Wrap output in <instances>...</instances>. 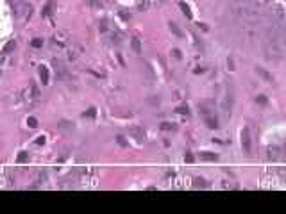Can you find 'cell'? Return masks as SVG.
I'll return each mask as SVG.
<instances>
[{
    "label": "cell",
    "instance_id": "1",
    "mask_svg": "<svg viewBox=\"0 0 286 214\" xmlns=\"http://www.w3.org/2000/svg\"><path fill=\"white\" fill-rule=\"evenodd\" d=\"M232 11H234L240 18H245V20H254V18L261 16V11H259L258 5L250 7V5H245V4H240L236 7H232Z\"/></svg>",
    "mask_w": 286,
    "mask_h": 214
},
{
    "label": "cell",
    "instance_id": "2",
    "mask_svg": "<svg viewBox=\"0 0 286 214\" xmlns=\"http://www.w3.org/2000/svg\"><path fill=\"white\" fill-rule=\"evenodd\" d=\"M265 55H267L268 59H279L283 55V46L279 45V41H275V39H268L267 38V41H265Z\"/></svg>",
    "mask_w": 286,
    "mask_h": 214
},
{
    "label": "cell",
    "instance_id": "3",
    "mask_svg": "<svg viewBox=\"0 0 286 214\" xmlns=\"http://www.w3.org/2000/svg\"><path fill=\"white\" fill-rule=\"evenodd\" d=\"M270 23H277V25H284L286 27V13H284V7L281 4H272L270 5Z\"/></svg>",
    "mask_w": 286,
    "mask_h": 214
},
{
    "label": "cell",
    "instance_id": "4",
    "mask_svg": "<svg viewBox=\"0 0 286 214\" xmlns=\"http://www.w3.org/2000/svg\"><path fill=\"white\" fill-rule=\"evenodd\" d=\"M52 46L54 48H66L68 45H70V36H68V32L66 30H57V32L52 36Z\"/></svg>",
    "mask_w": 286,
    "mask_h": 214
},
{
    "label": "cell",
    "instance_id": "5",
    "mask_svg": "<svg viewBox=\"0 0 286 214\" xmlns=\"http://www.w3.org/2000/svg\"><path fill=\"white\" fill-rule=\"evenodd\" d=\"M66 54H68V59H70V61H75V59L82 54V45H79V43L68 45V46H66Z\"/></svg>",
    "mask_w": 286,
    "mask_h": 214
},
{
    "label": "cell",
    "instance_id": "6",
    "mask_svg": "<svg viewBox=\"0 0 286 214\" xmlns=\"http://www.w3.org/2000/svg\"><path fill=\"white\" fill-rule=\"evenodd\" d=\"M241 148L243 152H250V132L247 127L241 130Z\"/></svg>",
    "mask_w": 286,
    "mask_h": 214
},
{
    "label": "cell",
    "instance_id": "7",
    "mask_svg": "<svg viewBox=\"0 0 286 214\" xmlns=\"http://www.w3.org/2000/svg\"><path fill=\"white\" fill-rule=\"evenodd\" d=\"M54 68H56V73H57V79L61 80H66V70H65V64L61 63V61H54Z\"/></svg>",
    "mask_w": 286,
    "mask_h": 214
},
{
    "label": "cell",
    "instance_id": "8",
    "mask_svg": "<svg viewBox=\"0 0 286 214\" xmlns=\"http://www.w3.org/2000/svg\"><path fill=\"white\" fill-rule=\"evenodd\" d=\"M54 5H56V0H48V2L45 4V7H43V11H41V14H43V16H50L52 11H54Z\"/></svg>",
    "mask_w": 286,
    "mask_h": 214
},
{
    "label": "cell",
    "instance_id": "9",
    "mask_svg": "<svg viewBox=\"0 0 286 214\" xmlns=\"http://www.w3.org/2000/svg\"><path fill=\"white\" fill-rule=\"evenodd\" d=\"M281 152H283V150H279L277 146H270V148H268V157H270L272 161H277V159L281 157Z\"/></svg>",
    "mask_w": 286,
    "mask_h": 214
},
{
    "label": "cell",
    "instance_id": "10",
    "mask_svg": "<svg viewBox=\"0 0 286 214\" xmlns=\"http://www.w3.org/2000/svg\"><path fill=\"white\" fill-rule=\"evenodd\" d=\"M206 125L209 127V129H218V120H216V116H206Z\"/></svg>",
    "mask_w": 286,
    "mask_h": 214
},
{
    "label": "cell",
    "instance_id": "11",
    "mask_svg": "<svg viewBox=\"0 0 286 214\" xmlns=\"http://www.w3.org/2000/svg\"><path fill=\"white\" fill-rule=\"evenodd\" d=\"M131 46H132V50H134V54H140L141 52V41L138 38H132L131 39Z\"/></svg>",
    "mask_w": 286,
    "mask_h": 214
},
{
    "label": "cell",
    "instance_id": "12",
    "mask_svg": "<svg viewBox=\"0 0 286 214\" xmlns=\"http://www.w3.org/2000/svg\"><path fill=\"white\" fill-rule=\"evenodd\" d=\"M159 0H140V9H149V7H152L154 4H157Z\"/></svg>",
    "mask_w": 286,
    "mask_h": 214
},
{
    "label": "cell",
    "instance_id": "13",
    "mask_svg": "<svg viewBox=\"0 0 286 214\" xmlns=\"http://www.w3.org/2000/svg\"><path fill=\"white\" fill-rule=\"evenodd\" d=\"M231 105H232V100H231V95H225L224 102H222V109L225 111V113H229L231 111Z\"/></svg>",
    "mask_w": 286,
    "mask_h": 214
},
{
    "label": "cell",
    "instance_id": "14",
    "mask_svg": "<svg viewBox=\"0 0 286 214\" xmlns=\"http://www.w3.org/2000/svg\"><path fill=\"white\" fill-rule=\"evenodd\" d=\"M256 71H258V75H261L265 80H267V82H270V80L274 79L272 73H268V71H267V70H263V68H256Z\"/></svg>",
    "mask_w": 286,
    "mask_h": 214
},
{
    "label": "cell",
    "instance_id": "15",
    "mask_svg": "<svg viewBox=\"0 0 286 214\" xmlns=\"http://www.w3.org/2000/svg\"><path fill=\"white\" fill-rule=\"evenodd\" d=\"M193 187L195 189H204V187H207V182L197 177V178H193Z\"/></svg>",
    "mask_w": 286,
    "mask_h": 214
},
{
    "label": "cell",
    "instance_id": "16",
    "mask_svg": "<svg viewBox=\"0 0 286 214\" xmlns=\"http://www.w3.org/2000/svg\"><path fill=\"white\" fill-rule=\"evenodd\" d=\"M179 7H181V11L184 13V16H186L188 20H192V11H190V5H188L186 2H181V4H179Z\"/></svg>",
    "mask_w": 286,
    "mask_h": 214
},
{
    "label": "cell",
    "instance_id": "17",
    "mask_svg": "<svg viewBox=\"0 0 286 214\" xmlns=\"http://www.w3.org/2000/svg\"><path fill=\"white\" fill-rule=\"evenodd\" d=\"M200 159H204V161H218V155L211 154V152H202V154H200Z\"/></svg>",
    "mask_w": 286,
    "mask_h": 214
},
{
    "label": "cell",
    "instance_id": "18",
    "mask_svg": "<svg viewBox=\"0 0 286 214\" xmlns=\"http://www.w3.org/2000/svg\"><path fill=\"white\" fill-rule=\"evenodd\" d=\"M99 30L102 34H108L109 32V20H102V22L99 23Z\"/></svg>",
    "mask_w": 286,
    "mask_h": 214
},
{
    "label": "cell",
    "instance_id": "19",
    "mask_svg": "<svg viewBox=\"0 0 286 214\" xmlns=\"http://www.w3.org/2000/svg\"><path fill=\"white\" fill-rule=\"evenodd\" d=\"M39 77H41V80H43V84H48V70L45 66L39 68Z\"/></svg>",
    "mask_w": 286,
    "mask_h": 214
},
{
    "label": "cell",
    "instance_id": "20",
    "mask_svg": "<svg viewBox=\"0 0 286 214\" xmlns=\"http://www.w3.org/2000/svg\"><path fill=\"white\" fill-rule=\"evenodd\" d=\"M170 30H172V32H174L177 38H183V30L177 27V23H175V22H170Z\"/></svg>",
    "mask_w": 286,
    "mask_h": 214
},
{
    "label": "cell",
    "instance_id": "21",
    "mask_svg": "<svg viewBox=\"0 0 286 214\" xmlns=\"http://www.w3.org/2000/svg\"><path fill=\"white\" fill-rule=\"evenodd\" d=\"M30 45H32L34 48H41V46H43V39H41V38H34Z\"/></svg>",
    "mask_w": 286,
    "mask_h": 214
},
{
    "label": "cell",
    "instance_id": "22",
    "mask_svg": "<svg viewBox=\"0 0 286 214\" xmlns=\"http://www.w3.org/2000/svg\"><path fill=\"white\" fill-rule=\"evenodd\" d=\"M256 102H258V104H259V105H263V107H265V105H267V104H268V100H267V96H263V95H258V98H256Z\"/></svg>",
    "mask_w": 286,
    "mask_h": 214
},
{
    "label": "cell",
    "instance_id": "23",
    "mask_svg": "<svg viewBox=\"0 0 286 214\" xmlns=\"http://www.w3.org/2000/svg\"><path fill=\"white\" fill-rule=\"evenodd\" d=\"M27 125H29V127H32V129H36V127H38V120H36L34 116H30V118L27 120Z\"/></svg>",
    "mask_w": 286,
    "mask_h": 214
},
{
    "label": "cell",
    "instance_id": "24",
    "mask_svg": "<svg viewBox=\"0 0 286 214\" xmlns=\"http://www.w3.org/2000/svg\"><path fill=\"white\" fill-rule=\"evenodd\" d=\"M250 2H252L254 5H258V7H263V5H267L270 0H250Z\"/></svg>",
    "mask_w": 286,
    "mask_h": 214
},
{
    "label": "cell",
    "instance_id": "25",
    "mask_svg": "<svg viewBox=\"0 0 286 214\" xmlns=\"http://www.w3.org/2000/svg\"><path fill=\"white\" fill-rule=\"evenodd\" d=\"M175 111H177V113H179V114H186V116L190 114V109H188L186 105H181V107H177Z\"/></svg>",
    "mask_w": 286,
    "mask_h": 214
},
{
    "label": "cell",
    "instance_id": "26",
    "mask_svg": "<svg viewBox=\"0 0 286 214\" xmlns=\"http://www.w3.org/2000/svg\"><path fill=\"white\" fill-rule=\"evenodd\" d=\"M116 141H118V145H120V146H123V148H125V146H129V143L125 141V137H123V136H116Z\"/></svg>",
    "mask_w": 286,
    "mask_h": 214
},
{
    "label": "cell",
    "instance_id": "27",
    "mask_svg": "<svg viewBox=\"0 0 286 214\" xmlns=\"http://www.w3.org/2000/svg\"><path fill=\"white\" fill-rule=\"evenodd\" d=\"M29 159V154H27V152H20V154H18V162H25Z\"/></svg>",
    "mask_w": 286,
    "mask_h": 214
},
{
    "label": "cell",
    "instance_id": "28",
    "mask_svg": "<svg viewBox=\"0 0 286 214\" xmlns=\"http://www.w3.org/2000/svg\"><path fill=\"white\" fill-rule=\"evenodd\" d=\"M172 129H175V125L168 123V121H163V123H161V130H172Z\"/></svg>",
    "mask_w": 286,
    "mask_h": 214
},
{
    "label": "cell",
    "instance_id": "29",
    "mask_svg": "<svg viewBox=\"0 0 286 214\" xmlns=\"http://www.w3.org/2000/svg\"><path fill=\"white\" fill-rule=\"evenodd\" d=\"M222 187H224V189H236V186H234V184H231V182H227V180L222 182Z\"/></svg>",
    "mask_w": 286,
    "mask_h": 214
},
{
    "label": "cell",
    "instance_id": "30",
    "mask_svg": "<svg viewBox=\"0 0 286 214\" xmlns=\"http://www.w3.org/2000/svg\"><path fill=\"white\" fill-rule=\"evenodd\" d=\"M14 46H16V43H14V41H9V43L4 46V52H11V50H13Z\"/></svg>",
    "mask_w": 286,
    "mask_h": 214
},
{
    "label": "cell",
    "instance_id": "31",
    "mask_svg": "<svg viewBox=\"0 0 286 214\" xmlns=\"http://www.w3.org/2000/svg\"><path fill=\"white\" fill-rule=\"evenodd\" d=\"M118 14H120V18L123 20V22H129V18H131V14H129V13H127V11H120Z\"/></svg>",
    "mask_w": 286,
    "mask_h": 214
},
{
    "label": "cell",
    "instance_id": "32",
    "mask_svg": "<svg viewBox=\"0 0 286 214\" xmlns=\"http://www.w3.org/2000/svg\"><path fill=\"white\" fill-rule=\"evenodd\" d=\"M95 113H97V111H95V107H90V109L86 111V114H84V116H88V118H95Z\"/></svg>",
    "mask_w": 286,
    "mask_h": 214
},
{
    "label": "cell",
    "instance_id": "33",
    "mask_svg": "<svg viewBox=\"0 0 286 214\" xmlns=\"http://www.w3.org/2000/svg\"><path fill=\"white\" fill-rule=\"evenodd\" d=\"M277 173H279V177L286 182V168H279V170H277Z\"/></svg>",
    "mask_w": 286,
    "mask_h": 214
},
{
    "label": "cell",
    "instance_id": "34",
    "mask_svg": "<svg viewBox=\"0 0 286 214\" xmlns=\"http://www.w3.org/2000/svg\"><path fill=\"white\" fill-rule=\"evenodd\" d=\"M172 55H174L175 59H181V57H183L181 52H179V48H174V50H172Z\"/></svg>",
    "mask_w": 286,
    "mask_h": 214
},
{
    "label": "cell",
    "instance_id": "35",
    "mask_svg": "<svg viewBox=\"0 0 286 214\" xmlns=\"http://www.w3.org/2000/svg\"><path fill=\"white\" fill-rule=\"evenodd\" d=\"M184 159H186V162H188V164H190V162H193V154H192V152H188Z\"/></svg>",
    "mask_w": 286,
    "mask_h": 214
},
{
    "label": "cell",
    "instance_id": "36",
    "mask_svg": "<svg viewBox=\"0 0 286 214\" xmlns=\"http://www.w3.org/2000/svg\"><path fill=\"white\" fill-rule=\"evenodd\" d=\"M43 143H45V137H43V136L36 139V145H43Z\"/></svg>",
    "mask_w": 286,
    "mask_h": 214
}]
</instances>
